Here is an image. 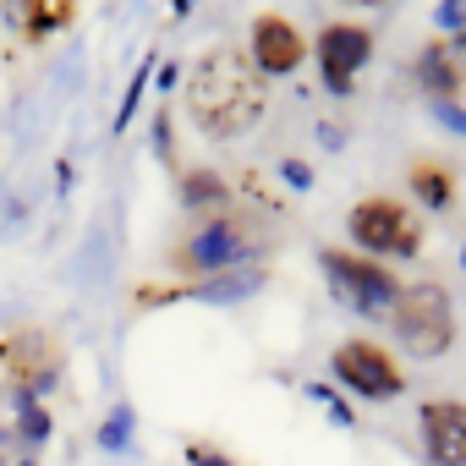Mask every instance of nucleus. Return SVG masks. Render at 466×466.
Segmentation results:
<instances>
[{
    "label": "nucleus",
    "instance_id": "aec40b11",
    "mask_svg": "<svg viewBox=\"0 0 466 466\" xmlns=\"http://www.w3.org/2000/svg\"><path fill=\"white\" fill-rule=\"evenodd\" d=\"M280 181L297 187V192H308V187H313V170H308L302 159H286V165H280Z\"/></svg>",
    "mask_w": 466,
    "mask_h": 466
},
{
    "label": "nucleus",
    "instance_id": "6ab92c4d",
    "mask_svg": "<svg viewBox=\"0 0 466 466\" xmlns=\"http://www.w3.org/2000/svg\"><path fill=\"white\" fill-rule=\"evenodd\" d=\"M308 395H313V400H319V406H324V411H329L335 422H346V428L357 422V417H351V406H340V395H335L329 384H308Z\"/></svg>",
    "mask_w": 466,
    "mask_h": 466
},
{
    "label": "nucleus",
    "instance_id": "20e7f679",
    "mask_svg": "<svg viewBox=\"0 0 466 466\" xmlns=\"http://www.w3.org/2000/svg\"><path fill=\"white\" fill-rule=\"evenodd\" d=\"M346 230L362 253H379V258H417L422 253V219L400 198H384V192L351 203Z\"/></svg>",
    "mask_w": 466,
    "mask_h": 466
},
{
    "label": "nucleus",
    "instance_id": "a211bd4d",
    "mask_svg": "<svg viewBox=\"0 0 466 466\" xmlns=\"http://www.w3.org/2000/svg\"><path fill=\"white\" fill-rule=\"evenodd\" d=\"M127 428H132V411H127V406H116V411H110V422L99 428V444H105V450H121V444H127Z\"/></svg>",
    "mask_w": 466,
    "mask_h": 466
},
{
    "label": "nucleus",
    "instance_id": "39448f33",
    "mask_svg": "<svg viewBox=\"0 0 466 466\" xmlns=\"http://www.w3.org/2000/svg\"><path fill=\"white\" fill-rule=\"evenodd\" d=\"M319 264H324V275H329V286L340 291L346 308H357L362 319H390V308H395V297H400V280H395L384 264L357 258V253H346V248H324Z\"/></svg>",
    "mask_w": 466,
    "mask_h": 466
},
{
    "label": "nucleus",
    "instance_id": "0eeeda50",
    "mask_svg": "<svg viewBox=\"0 0 466 466\" xmlns=\"http://www.w3.org/2000/svg\"><path fill=\"white\" fill-rule=\"evenodd\" d=\"M308 50H313V61H319L324 88H329V94H351L357 72L373 61V34L357 28V23H324Z\"/></svg>",
    "mask_w": 466,
    "mask_h": 466
},
{
    "label": "nucleus",
    "instance_id": "f257e3e1",
    "mask_svg": "<svg viewBox=\"0 0 466 466\" xmlns=\"http://www.w3.org/2000/svg\"><path fill=\"white\" fill-rule=\"evenodd\" d=\"M269 110V83L242 45H208L187 72V116L203 137H248Z\"/></svg>",
    "mask_w": 466,
    "mask_h": 466
},
{
    "label": "nucleus",
    "instance_id": "393cba45",
    "mask_svg": "<svg viewBox=\"0 0 466 466\" xmlns=\"http://www.w3.org/2000/svg\"><path fill=\"white\" fill-rule=\"evenodd\" d=\"M461 264H466V253H461Z\"/></svg>",
    "mask_w": 466,
    "mask_h": 466
},
{
    "label": "nucleus",
    "instance_id": "6e6552de",
    "mask_svg": "<svg viewBox=\"0 0 466 466\" xmlns=\"http://www.w3.org/2000/svg\"><path fill=\"white\" fill-rule=\"evenodd\" d=\"M248 56H253V66H258V77L269 83V77H291V72H302L313 50H308L302 28H297L291 17H280V12H258V17H253V34H248Z\"/></svg>",
    "mask_w": 466,
    "mask_h": 466
},
{
    "label": "nucleus",
    "instance_id": "dca6fc26",
    "mask_svg": "<svg viewBox=\"0 0 466 466\" xmlns=\"http://www.w3.org/2000/svg\"><path fill=\"white\" fill-rule=\"evenodd\" d=\"M148 66H154V56L137 66V77L127 83V99H121V110H116V132H127L132 127V110H137V99H143V88H148Z\"/></svg>",
    "mask_w": 466,
    "mask_h": 466
},
{
    "label": "nucleus",
    "instance_id": "f8f14e48",
    "mask_svg": "<svg viewBox=\"0 0 466 466\" xmlns=\"http://www.w3.org/2000/svg\"><path fill=\"white\" fill-rule=\"evenodd\" d=\"M406 187H411V192L422 198V208H433V214H444V208L455 203V170L439 165V159H411Z\"/></svg>",
    "mask_w": 466,
    "mask_h": 466
},
{
    "label": "nucleus",
    "instance_id": "2eb2a0df",
    "mask_svg": "<svg viewBox=\"0 0 466 466\" xmlns=\"http://www.w3.org/2000/svg\"><path fill=\"white\" fill-rule=\"evenodd\" d=\"M72 17H77L72 6H28L23 23H28V39H39V34H50V28H66Z\"/></svg>",
    "mask_w": 466,
    "mask_h": 466
},
{
    "label": "nucleus",
    "instance_id": "4468645a",
    "mask_svg": "<svg viewBox=\"0 0 466 466\" xmlns=\"http://www.w3.org/2000/svg\"><path fill=\"white\" fill-rule=\"evenodd\" d=\"M12 406H17V433L28 439V444H45L50 433H56V417H50V406H39L34 395H12Z\"/></svg>",
    "mask_w": 466,
    "mask_h": 466
},
{
    "label": "nucleus",
    "instance_id": "423d86ee",
    "mask_svg": "<svg viewBox=\"0 0 466 466\" xmlns=\"http://www.w3.org/2000/svg\"><path fill=\"white\" fill-rule=\"evenodd\" d=\"M329 368H335V379L351 390V395H362V400H395L400 390H406V373H400V362L379 346V340H340L335 346V357H329Z\"/></svg>",
    "mask_w": 466,
    "mask_h": 466
},
{
    "label": "nucleus",
    "instance_id": "ddd939ff",
    "mask_svg": "<svg viewBox=\"0 0 466 466\" xmlns=\"http://www.w3.org/2000/svg\"><path fill=\"white\" fill-rule=\"evenodd\" d=\"M417 77H422V88L439 99V105H450L455 99V88H461V66H455V56H450V45L439 39V45H428L422 56H417Z\"/></svg>",
    "mask_w": 466,
    "mask_h": 466
},
{
    "label": "nucleus",
    "instance_id": "b1692460",
    "mask_svg": "<svg viewBox=\"0 0 466 466\" xmlns=\"http://www.w3.org/2000/svg\"><path fill=\"white\" fill-rule=\"evenodd\" d=\"M23 466H34V461H23Z\"/></svg>",
    "mask_w": 466,
    "mask_h": 466
},
{
    "label": "nucleus",
    "instance_id": "5701e85b",
    "mask_svg": "<svg viewBox=\"0 0 466 466\" xmlns=\"http://www.w3.org/2000/svg\"><path fill=\"white\" fill-rule=\"evenodd\" d=\"M450 45H455V50H466V34H455V39H450Z\"/></svg>",
    "mask_w": 466,
    "mask_h": 466
},
{
    "label": "nucleus",
    "instance_id": "1a4fd4ad",
    "mask_svg": "<svg viewBox=\"0 0 466 466\" xmlns=\"http://www.w3.org/2000/svg\"><path fill=\"white\" fill-rule=\"evenodd\" d=\"M6 373L17 379V390L23 395H45L56 379H61V362H66V351H61V340L56 335H45V329H23V335H12L6 340Z\"/></svg>",
    "mask_w": 466,
    "mask_h": 466
},
{
    "label": "nucleus",
    "instance_id": "f03ea898",
    "mask_svg": "<svg viewBox=\"0 0 466 466\" xmlns=\"http://www.w3.org/2000/svg\"><path fill=\"white\" fill-rule=\"evenodd\" d=\"M253 253H258V230H253V219L219 208V214L198 219L187 237L176 242L170 269H176V275H230V269H242Z\"/></svg>",
    "mask_w": 466,
    "mask_h": 466
},
{
    "label": "nucleus",
    "instance_id": "412c9836",
    "mask_svg": "<svg viewBox=\"0 0 466 466\" xmlns=\"http://www.w3.org/2000/svg\"><path fill=\"white\" fill-rule=\"evenodd\" d=\"M433 23H439L444 34H466V6H439Z\"/></svg>",
    "mask_w": 466,
    "mask_h": 466
},
{
    "label": "nucleus",
    "instance_id": "4be33fe9",
    "mask_svg": "<svg viewBox=\"0 0 466 466\" xmlns=\"http://www.w3.org/2000/svg\"><path fill=\"white\" fill-rule=\"evenodd\" d=\"M439 116H444V121H450V127L466 137V110H455V99H450V105H439Z\"/></svg>",
    "mask_w": 466,
    "mask_h": 466
},
{
    "label": "nucleus",
    "instance_id": "9d476101",
    "mask_svg": "<svg viewBox=\"0 0 466 466\" xmlns=\"http://www.w3.org/2000/svg\"><path fill=\"white\" fill-rule=\"evenodd\" d=\"M417 428H422V450L433 466H466V406L461 400H450V395L422 400Z\"/></svg>",
    "mask_w": 466,
    "mask_h": 466
},
{
    "label": "nucleus",
    "instance_id": "f3484780",
    "mask_svg": "<svg viewBox=\"0 0 466 466\" xmlns=\"http://www.w3.org/2000/svg\"><path fill=\"white\" fill-rule=\"evenodd\" d=\"M181 455H187V466H237L225 450H214V444H198V439H187L181 444Z\"/></svg>",
    "mask_w": 466,
    "mask_h": 466
},
{
    "label": "nucleus",
    "instance_id": "9b49d317",
    "mask_svg": "<svg viewBox=\"0 0 466 466\" xmlns=\"http://www.w3.org/2000/svg\"><path fill=\"white\" fill-rule=\"evenodd\" d=\"M176 198H181V208H187V214L208 219V214L230 208V181H225L219 170H187V176L176 181Z\"/></svg>",
    "mask_w": 466,
    "mask_h": 466
},
{
    "label": "nucleus",
    "instance_id": "7ed1b4c3",
    "mask_svg": "<svg viewBox=\"0 0 466 466\" xmlns=\"http://www.w3.org/2000/svg\"><path fill=\"white\" fill-rule=\"evenodd\" d=\"M390 324H395V340L422 357V362H439L450 346H455V297L439 286V280H411L400 286L395 308H390Z\"/></svg>",
    "mask_w": 466,
    "mask_h": 466
}]
</instances>
